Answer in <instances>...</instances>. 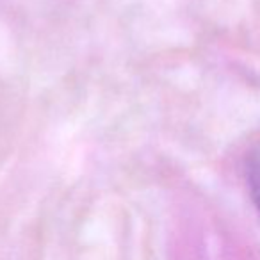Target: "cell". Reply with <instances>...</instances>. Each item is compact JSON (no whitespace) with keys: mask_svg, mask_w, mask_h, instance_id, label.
<instances>
[{"mask_svg":"<svg viewBox=\"0 0 260 260\" xmlns=\"http://www.w3.org/2000/svg\"><path fill=\"white\" fill-rule=\"evenodd\" d=\"M246 177H248V187L251 192L253 203L260 214V146L249 155L248 166H246Z\"/></svg>","mask_w":260,"mask_h":260,"instance_id":"obj_1","label":"cell"}]
</instances>
